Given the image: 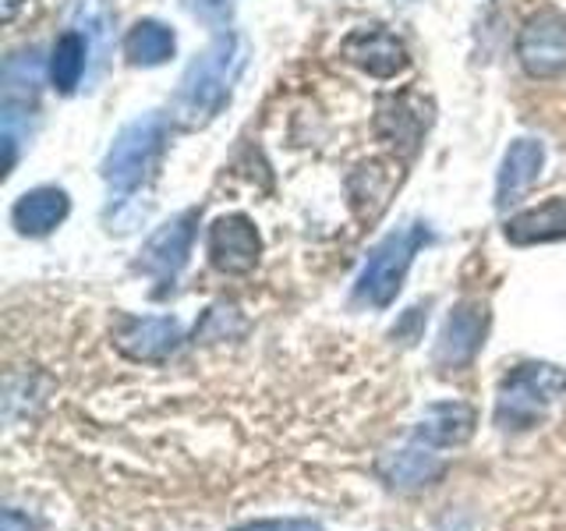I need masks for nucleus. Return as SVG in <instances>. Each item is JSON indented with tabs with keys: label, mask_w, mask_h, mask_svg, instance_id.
Masks as SVG:
<instances>
[{
	"label": "nucleus",
	"mask_w": 566,
	"mask_h": 531,
	"mask_svg": "<svg viewBox=\"0 0 566 531\" xmlns=\"http://www.w3.org/2000/svg\"><path fill=\"white\" fill-rule=\"evenodd\" d=\"M248 64V43L244 35L238 32H220L199 58H195L185 75L181 85H177L174 103H170V121L181 124V128L195 132L212 124L223 106L234 96V85L241 79V71Z\"/></svg>",
	"instance_id": "f257e3e1"
},
{
	"label": "nucleus",
	"mask_w": 566,
	"mask_h": 531,
	"mask_svg": "<svg viewBox=\"0 0 566 531\" xmlns=\"http://www.w3.org/2000/svg\"><path fill=\"white\" fill-rule=\"evenodd\" d=\"M429 238H432V230L424 223H407V227L389 230V235L368 252V259L361 266V277L354 283V298L371 309L394 305L403 280H407V270H411L421 244H429Z\"/></svg>",
	"instance_id": "f03ea898"
},
{
	"label": "nucleus",
	"mask_w": 566,
	"mask_h": 531,
	"mask_svg": "<svg viewBox=\"0 0 566 531\" xmlns=\"http://www.w3.org/2000/svg\"><path fill=\"white\" fill-rule=\"evenodd\" d=\"M167 135H170V121L164 114H146L124 124L99 164V174L111 185V191L128 195L146 185V177L159 164V156H164Z\"/></svg>",
	"instance_id": "7ed1b4c3"
},
{
	"label": "nucleus",
	"mask_w": 566,
	"mask_h": 531,
	"mask_svg": "<svg viewBox=\"0 0 566 531\" xmlns=\"http://www.w3.org/2000/svg\"><path fill=\"white\" fill-rule=\"evenodd\" d=\"M566 389V376H559L556 365L531 362L517 365L510 376L500 383L495 394V425L500 429H531L545 418V412L553 407V400Z\"/></svg>",
	"instance_id": "20e7f679"
},
{
	"label": "nucleus",
	"mask_w": 566,
	"mask_h": 531,
	"mask_svg": "<svg viewBox=\"0 0 566 531\" xmlns=\"http://www.w3.org/2000/svg\"><path fill=\"white\" fill-rule=\"evenodd\" d=\"M40 53L22 50L11 53L4 64V103H0V132H4V174H11L18 146L29 135V121L40 96Z\"/></svg>",
	"instance_id": "39448f33"
},
{
	"label": "nucleus",
	"mask_w": 566,
	"mask_h": 531,
	"mask_svg": "<svg viewBox=\"0 0 566 531\" xmlns=\"http://www.w3.org/2000/svg\"><path fill=\"white\" fill-rule=\"evenodd\" d=\"M517 61L531 79H556L566 71V14L538 11L517 32Z\"/></svg>",
	"instance_id": "423d86ee"
},
{
	"label": "nucleus",
	"mask_w": 566,
	"mask_h": 531,
	"mask_svg": "<svg viewBox=\"0 0 566 531\" xmlns=\"http://www.w3.org/2000/svg\"><path fill=\"white\" fill-rule=\"evenodd\" d=\"M195 227H199V212L195 209L177 212L174 220H167L146 244H142L135 270L146 277H156L159 283H174L177 273L188 266L191 244H195Z\"/></svg>",
	"instance_id": "0eeeda50"
},
{
	"label": "nucleus",
	"mask_w": 566,
	"mask_h": 531,
	"mask_svg": "<svg viewBox=\"0 0 566 531\" xmlns=\"http://www.w3.org/2000/svg\"><path fill=\"white\" fill-rule=\"evenodd\" d=\"M489 333V305L485 301H460V305L447 315L442 333L436 341V365L442 372L468 368L478 351L485 344Z\"/></svg>",
	"instance_id": "6e6552de"
},
{
	"label": "nucleus",
	"mask_w": 566,
	"mask_h": 531,
	"mask_svg": "<svg viewBox=\"0 0 566 531\" xmlns=\"http://www.w3.org/2000/svg\"><path fill=\"white\" fill-rule=\"evenodd\" d=\"M114 347L128 362L159 365L181 347V323L174 315H124L114 330Z\"/></svg>",
	"instance_id": "1a4fd4ad"
},
{
	"label": "nucleus",
	"mask_w": 566,
	"mask_h": 531,
	"mask_svg": "<svg viewBox=\"0 0 566 531\" xmlns=\"http://www.w3.org/2000/svg\"><path fill=\"white\" fill-rule=\"evenodd\" d=\"M206 244H209V262L227 277L252 273L262 256V238L244 212H227V217L212 220Z\"/></svg>",
	"instance_id": "9d476101"
},
{
	"label": "nucleus",
	"mask_w": 566,
	"mask_h": 531,
	"mask_svg": "<svg viewBox=\"0 0 566 531\" xmlns=\"http://www.w3.org/2000/svg\"><path fill=\"white\" fill-rule=\"evenodd\" d=\"M340 58L354 67H361L371 79H397L407 67V46L400 35L382 25L354 29L340 43Z\"/></svg>",
	"instance_id": "9b49d317"
},
{
	"label": "nucleus",
	"mask_w": 566,
	"mask_h": 531,
	"mask_svg": "<svg viewBox=\"0 0 566 531\" xmlns=\"http://www.w3.org/2000/svg\"><path fill=\"white\" fill-rule=\"evenodd\" d=\"M542 167H545V146L538 138L510 142V149L503 153L500 174H495V206L500 209L517 206L524 195L538 185Z\"/></svg>",
	"instance_id": "f8f14e48"
},
{
	"label": "nucleus",
	"mask_w": 566,
	"mask_h": 531,
	"mask_svg": "<svg viewBox=\"0 0 566 531\" xmlns=\"http://www.w3.org/2000/svg\"><path fill=\"white\" fill-rule=\"evenodd\" d=\"M376 475L389 489L415 492V489L439 482V478L447 475V460H442L439 454H432V447H421V442L415 439L411 447L382 454L376 460Z\"/></svg>",
	"instance_id": "ddd939ff"
},
{
	"label": "nucleus",
	"mask_w": 566,
	"mask_h": 531,
	"mask_svg": "<svg viewBox=\"0 0 566 531\" xmlns=\"http://www.w3.org/2000/svg\"><path fill=\"white\" fill-rule=\"evenodd\" d=\"M67 212H71L67 191L57 185H40L11 206V223L22 238H46L67 220Z\"/></svg>",
	"instance_id": "4468645a"
},
{
	"label": "nucleus",
	"mask_w": 566,
	"mask_h": 531,
	"mask_svg": "<svg viewBox=\"0 0 566 531\" xmlns=\"http://www.w3.org/2000/svg\"><path fill=\"white\" fill-rule=\"evenodd\" d=\"M474 425H478V415L474 407L464 404V400H442V404H432L429 412H424L421 425L415 429V439L424 442V447H464V442L474 436Z\"/></svg>",
	"instance_id": "2eb2a0df"
},
{
	"label": "nucleus",
	"mask_w": 566,
	"mask_h": 531,
	"mask_svg": "<svg viewBox=\"0 0 566 531\" xmlns=\"http://www.w3.org/2000/svg\"><path fill=\"white\" fill-rule=\"evenodd\" d=\"M566 238V195H556L535 209H524L506 220V241L510 244H545Z\"/></svg>",
	"instance_id": "dca6fc26"
},
{
	"label": "nucleus",
	"mask_w": 566,
	"mask_h": 531,
	"mask_svg": "<svg viewBox=\"0 0 566 531\" xmlns=\"http://www.w3.org/2000/svg\"><path fill=\"white\" fill-rule=\"evenodd\" d=\"M174 50H177L174 29L156 22V18H142V22H135L128 29V35H124V58H128V64H135V67L167 64L174 58Z\"/></svg>",
	"instance_id": "f3484780"
},
{
	"label": "nucleus",
	"mask_w": 566,
	"mask_h": 531,
	"mask_svg": "<svg viewBox=\"0 0 566 531\" xmlns=\"http://www.w3.org/2000/svg\"><path fill=\"white\" fill-rule=\"evenodd\" d=\"M88 67V35L78 29H67L57 35V43L50 50V85L61 96H71L82 85V75Z\"/></svg>",
	"instance_id": "a211bd4d"
},
{
	"label": "nucleus",
	"mask_w": 566,
	"mask_h": 531,
	"mask_svg": "<svg viewBox=\"0 0 566 531\" xmlns=\"http://www.w3.org/2000/svg\"><path fill=\"white\" fill-rule=\"evenodd\" d=\"M230 333H241V319H238V309H209L202 315V323L195 326V341H227Z\"/></svg>",
	"instance_id": "6ab92c4d"
},
{
	"label": "nucleus",
	"mask_w": 566,
	"mask_h": 531,
	"mask_svg": "<svg viewBox=\"0 0 566 531\" xmlns=\"http://www.w3.org/2000/svg\"><path fill=\"white\" fill-rule=\"evenodd\" d=\"M181 8L202 25H227L234 18L238 0H181Z\"/></svg>",
	"instance_id": "aec40b11"
},
{
	"label": "nucleus",
	"mask_w": 566,
	"mask_h": 531,
	"mask_svg": "<svg viewBox=\"0 0 566 531\" xmlns=\"http://www.w3.org/2000/svg\"><path fill=\"white\" fill-rule=\"evenodd\" d=\"M230 531H326V528L308 518H283V521H248Z\"/></svg>",
	"instance_id": "412c9836"
},
{
	"label": "nucleus",
	"mask_w": 566,
	"mask_h": 531,
	"mask_svg": "<svg viewBox=\"0 0 566 531\" xmlns=\"http://www.w3.org/2000/svg\"><path fill=\"white\" fill-rule=\"evenodd\" d=\"M0 531H35V524L22 510H4V524H0Z\"/></svg>",
	"instance_id": "4be33fe9"
},
{
	"label": "nucleus",
	"mask_w": 566,
	"mask_h": 531,
	"mask_svg": "<svg viewBox=\"0 0 566 531\" xmlns=\"http://www.w3.org/2000/svg\"><path fill=\"white\" fill-rule=\"evenodd\" d=\"M18 8H22V0H4V18H8V22L18 14Z\"/></svg>",
	"instance_id": "5701e85b"
}]
</instances>
